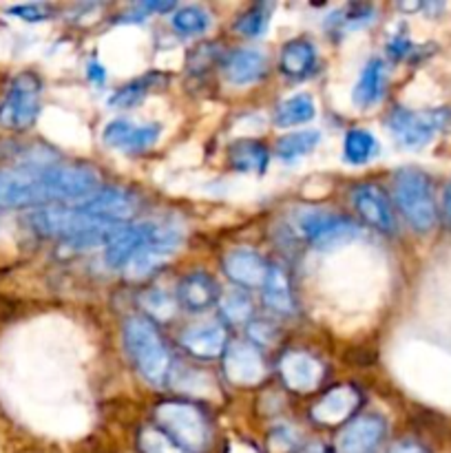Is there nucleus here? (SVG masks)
I'll return each instance as SVG.
<instances>
[{
	"instance_id": "nucleus-34",
	"label": "nucleus",
	"mask_w": 451,
	"mask_h": 453,
	"mask_svg": "<svg viewBox=\"0 0 451 453\" xmlns=\"http://www.w3.org/2000/svg\"><path fill=\"white\" fill-rule=\"evenodd\" d=\"M137 447H140V453H190L181 445H177L159 427L140 429V434H137Z\"/></svg>"
},
{
	"instance_id": "nucleus-7",
	"label": "nucleus",
	"mask_w": 451,
	"mask_h": 453,
	"mask_svg": "<svg viewBox=\"0 0 451 453\" xmlns=\"http://www.w3.org/2000/svg\"><path fill=\"white\" fill-rule=\"evenodd\" d=\"M155 427L171 436L190 453H199L208 445V423L202 411L190 403H162L155 407Z\"/></svg>"
},
{
	"instance_id": "nucleus-16",
	"label": "nucleus",
	"mask_w": 451,
	"mask_h": 453,
	"mask_svg": "<svg viewBox=\"0 0 451 453\" xmlns=\"http://www.w3.org/2000/svg\"><path fill=\"white\" fill-rule=\"evenodd\" d=\"M180 343L190 357L202 358V361H215V358L224 357L228 349V334L219 323H197L181 332Z\"/></svg>"
},
{
	"instance_id": "nucleus-36",
	"label": "nucleus",
	"mask_w": 451,
	"mask_h": 453,
	"mask_svg": "<svg viewBox=\"0 0 451 453\" xmlns=\"http://www.w3.org/2000/svg\"><path fill=\"white\" fill-rule=\"evenodd\" d=\"M387 53L394 60H409L418 53V47L411 42V38L407 34H394L387 42Z\"/></svg>"
},
{
	"instance_id": "nucleus-9",
	"label": "nucleus",
	"mask_w": 451,
	"mask_h": 453,
	"mask_svg": "<svg viewBox=\"0 0 451 453\" xmlns=\"http://www.w3.org/2000/svg\"><path fill=\"white\" fill-rule=\"evenodd\" d=\"M299 233L317 250L349 246L361 234V226L345 215L330 211H310L299 217Z\"/></svg>"
},
{
	"instance_id": "nucleus-31",
	"label": "nucleus",
	"mask_w": 451,
	"mask_h": 453,
	"mask_svg": "<svg viewBox=\"0 0 451 453\" xmlns=\"http://www.w3.org/2000/svg\"><path fill=\"white\" fill-rule=\"evenodd\" d=\"M270 20H272V4L268 3H256L250 4L246 12L239 13L234 20V31L246 38H261L268 31Z\"/></svg>"
},
{
	"instance_id": "nucleus-2",
	"label": "nucleus",
	"mask_w": 451,
	"mask_h": 453,
	"mask_svg": "<svg viewBox=\"0 0 451 453\" xmlns=\"http://www.w3.org/2000/svg\"><path fill=\"white\" fill-rule=\"evenodd\" d=\"M27 224H29L31 233L38 234V237L60 239L62 243L88 237V234H113L124 226L97 219V217L87 215L71 203L69 206L56 203V206L38 208V211L27 215Z\"/></svg>"
},
{
	"instance_id": "nucleus-43",
	"label": "nucleus",
	"mask_w": 451,
	"mask_h": 453,
	"mask_svg": "<svg viewBox=\"0 0 451 453\" xmlns=\"http://www.w3.org/2000/svg\"><path fill=\"white\" fill-rule=\"evenodd\" d=\"M299 453H330V449L323 442H308V445L301 447Z\"/></svg>"
},
{
	"instance_id": "nucleus-25",
	"label": "nucleus",
	"mask_w": 451,
	"mask_h": 453,
	"mask_svg": "<svg viewBox=\"0 0 451 453\" xmlns=\"http://www.w3.org/2000/svg\"><path fill=\"white\" fill-rule=\"evenodd\" d=\"M374 18H376L374 4L349 3V4H343V7L334 9V12L325 18V31L332 35L352 34V31L371 25Z\"/></svg>"
},
{
	"instance_id": "nucleus-17",
	"label": "nucleus",
	"mask_w": 451,
	"mask_h": 453,
	"mask_svg": "<svg viewBox=\"0 0 451 453\" xmlns=\"http://www.w3.org/2000/svg\"><path fill=\"white\" fill-rule=\"evenodd\" d=\"M358 405H361L358 389L349 388V385H340V388H334L327 394H323L317 405L312 407L310 416H312L314 423L332 427V425L348 423L354 411L358 410Z\"/></svg>"
},
{
	"instance_id": "nucleus-33",
	"label": "nucleus",
	"mask_w": 451,
	"mask_h": 453,
	"mask_svg": "<svg viewBox=\"0 0 451 453\" xmlns=\"http://www.w3.org/2000/svg\"><path fill=\"white\" fill-rule=\"evenodd\" d=\"M219 312L226 323H248L252 319V301L243 290H230L224 296H219Z\"/></svg>"
},
{
	"instance_id": "nucleus-35",
	"label": "nucleus",
	"mask_w": 451,
	"mask_h": 453,
	"mask_svg": "<svg viewBox=\"0 0 451 453\" xmlns=\"http://www.w3.org/2000/svg\"><path fill=\"white\" fill-rule=\"evenodd\" d=\"M141 308H144V312L149 314L150 319H155V321H168V319L175 314V303L177 301L172 299L171 295H166L164 290H149L141 295Z\"/></svg>"
},
{
	"instance_id": "nucleus-22",
	"label": "nucleus",
	"mask_w": 451,
	"mask_h": 453,
	"mask_svg": "<svg viewBox=\"0 0 451 453\" xmlns=\"http://www.w3.org/2000/svg\"><path fill=\"white\" fill-rule=\"evenodd\" d=\"M175 301L188 312H203L219 301V288L208 273H190L177 286Z\"/></svg>"
},
{
	"instance_id": "nucleus-14",
	"label": "nucleus",
	"mask_w": 451,
	"mask_h": 453,
	"mask_svg": "<svg viewBox=\"0 0 451 453\" xmlns=\"http://www.w3.org/2000/svg\"><path fill=\"white\" fill-rule=\"evenodd\" d=\"M224 374L237 388H255L265 379V363L250 343H233L224 354Z\"/></svg>"
},
{
	"instance_id": "nucleus-12",
	"label": "nucleus",
	"mask_w": 451,
	"mask_h": 453,
	"mask_svg": "<svg viewBox=\"0 0 451 453\" xmlns=\"http://www.w3.org/2000/svg\"><path fill=\"white\" fill-rule=\"evenodd\" d=\"M71 206L80 208L82 212L97 217V219L122 224L135 211V197L128 190L118 188V186H104V188L93 190L91 195L71 203Z\"/></svg>"
},
{
	"instance_id": "nucleus-15",
	"label": "nucleus",
	"mask_w": 451,
	"mask_h": 453,
	"mask_svg": "<svg viewBox=\"0 0 451 453\" xmlns=\"http://www.w3.org/2000/svg\"><path fill=\"white\" fill-rule=\"evenodd\" d=\"M279 374L287 389L299 394L314 392L325 376V367L308 352H286L279 361Z\"/></svg>"
},
{
	"instance_id": "nucleus-3",
	"label": "nucleus",
	"mask_w": 451,
	"mask_h": 453,
	"mask_svg": "<svg viewBox=\"0 0 451 453\" xmlns=\"http://www.w3.org/2000/svg\"><path fill=\"white\" fill-rule=\"evenodd\" d=\"M124 345L141 379L164 385L171 376V354L150 319L131 317L124 323Z\"/></svg>"
},
{
	"instance_id": "nucleus-40",
	"label": "nucleus",
	"mask_w": 451,
	"mask_h": 453,
	"mask_svg": "<svg viewBox=\"0 0 451 453\" xmlns=\"http://www.w3.org/2000/svg\"><path fill=\"white\" fill-rule=\"evenodd\" d=\"M389 453H432V451L416 441H401L392 447V451Z\"/></svg>"
},
{
	"instance_id": "nucleus-28",
	"label": "nucleus",
	"mask_w": 451,
	"mask_h": 453,
	"mask_svg": "<svg viewBox=\"0 0 451 453\" xmlns=\"http://www.w3.org/2000/svg\"><path fill=\"white\" fill-rule=\"evenodd\" d=\"M159 84H164V75L159 71H149V73L131 80L124 87H119L118 91L111 93L109 106L111 109H133Z\"/></svg>"
},
{
	"instance_id": "nucleus-39",
	"label": "nucleus",
	"mask_w": 451,
	"mask_h": 453,
	"mask_svg": "<svg viewBox=\"0 0 451 453\" xmlns=\"http://www.w3.org/2000/svg\"><path fill=\"white\" fill-rule=\"evenodd\" d=\"M250 336H252V341H255V343L272 345L274 341H277V330H274L270 323H252Z\"/></svg>"
},
{
	"instance_id": "nucleus-26",
	"label": "nucleus",
	"mask_w": 451,
	"mask_h": 453,
	"mask_svg": "<svg viewBox=\"0 0 451 453\" xmlns=\"http://www.w3.org/2000/svg\"><path fill=\"white\" fill-rule=\"evenodd\" d=\"M264 290L265 305L277 314H290L294 310V295H292V283L286 270L281 265H268V274L261 286Z\"/></svg>"
},
{
	"instance_id": "nucleus-4",
	"label": "nucleus",
	"mask_w": 451,
	"mask_h": 453,
	"mask_svg": "<svg viewBox=\"0 0 451 453\" xmlns=\"http://www.w3.org/2000/svg\"><path fill=\"white\" fill-rule=\"evenodd\" d=\"M394 199H396L398 211L416 233L433 230L438 221V206L427 173L411 166L394 173Z\"/></svg>"
},
{
	"instance_id": "nucleus-41",
	"label": "nucleus",
	"mask_w": 451,
	"mask_h": 453,
	"mask_svg": "<svg viewBox=\"0 0 451 453\" xmlns=\"http://www.w3.org/2000/svg\"><path fill=\"white\" fill-rule=\"evenodd\" d=\"M442 219H445V226L451 230V181L447 184L445 193H442Z\"/></svg>"
},
{
	"instance_id": "nucleus-18",
	"label": "nucleus",
	"mask_w": 451,
	"mask_h": 453,
	"mask_svg": "<svg viewBox=\"0 0 451 453\" xmlns=\"http://www.w3.org/2000/svg\"><path fill=\"white\" fill-rule=\"evenodd\" d=\"M224 273L226 277L239 288H261L268 274V264L264 257L252 248H233L224 257Z\"/></svg>"
},
{
	"instance_id": "nucleus-38",
	"label": "nucleus",
	"mask_w": 451,
	"mask_h": 453,
	"mask_svg": "<svg viewBox=\"0 0 451 453\" xmlns=\"http://www.w3.org/2000/svg\"><path fill=\"white\" fill-rule=\"evenodd\" d=\"M9 12L27 22H40L47 20V18L51 16V9H49L47 4H18V7H11Z\"/></svg>"
},
{
	"instance_id": "nucleus-5",
	"label": "nucleus",
	"mask_w": 451,
	"mask_h": 453,
	"mask_svg": "<svg viewBox=\"0 0 451 453\" xmlns=\"http://www.w3.org/2000/svg\"><path fill=\"white\" fill-rule=\"evenodd\" d=\"M42 80L34 71H20L13 75L0 96V128L11 133L34 127L40 115Z\"/></svg>"
},
{
	"instance_id": "nucleus-11",
	"label": "nucleus",
	"mask_w": 451,
	"mask_h": 453,
	"mask_svg": "<svg viewBox=\"0 0 451 453\" xmlns=\"http://www.w3.org/2000/svg\"><path fill=\"white\" fill-rule=\"evenodd\" d=\"M354 211L358 212L367 226L383 234L396 233V217H394L385 190L376 184H356L352 188Z\"/></svg>"
},
{
	"instance_id": "nucleus-44",
	"label": "nucleus",
	"mask_w": 451,
	"mask_h": 453,
	"mask_svg": "<svg viewBox=\"0 0 451 453\" xmlns=\"http://www.w3.org/2000/svg\"><path fill=\"white\" fill-rule=\"evenodd\" d=\"M228 453H256V449H255V447L246 445V442H239V445L230 447Z\"/></svg>"
},
{
	"instance_id": "nucleus-13",
	"label": "nucleus",
	"mask_w": 451,
	"mask_h": 453,
	"mask_svg": "<svg viewBox=\"0 0 451 453\" xmlns=\"http://www.w3.org/2000/svg\"><path fill=\"white\" fill-rule=\"evenodd\" d=\"M387 436V423L378 414L349 420L336 438V453H374Z\"/></svg>"
},
{
	"instance_id": "nucleus-24",
	"label": "nucleus",
	"mask_w": 451,
	"mask_h": 453,
	"mask_svg": "<svg viewBox=\"0 0 451 453\" xmlns=\"http://www.w3.org/2000/svg\"><path fill=\"white\" fill-rule=\"evenodd\" d=\"M228 164L243 175H264L268 171L270 153L259 140H234L228 146Z\"/></svg>"
},
{
	"instance_id": "nucleus-21",
	"label": "nucleus",
	"mask_w": 451,
	"mask_h": 453,
	"mask_svg": "<svg viewBox=\"0 0 451 453\" xmlns=\"http://www.w3.org/2000/svg\"><path fill=\"white\" fill-rule=\"evenodd\" d=\"M318 51L310 38H292L283 44L279 58V71L290 80H305L317 71Z\"/></svg>"
},
{
	"instance_id": "nucleus-6",
	"label": "nucleus",
	"mask_w": 451,
	"mask_h": 453,
	"mask_svg": "<svg viewBox=\"0 0 451 453\" xmlns=\"http://www.w3.org/2000/svg\"><path fill=\"white\" fill-rule=\"evenodd\" d=\"M451 122V111L440 109H407L394 106L387 113V131L396 140L398 146L409 150H418L427 146L440 131H445Z\"/></svg>"
},
{
	"instance_id": "nucleus-30",
	"label": "nucleus",
	"mask_w": 451,
	"mask_h": 453,
	"mask_svg": "<svg viewBox=\"0 0 451 453\" xmlns=\"http://www.w3.org/2000/svg\"><path fill=\"white\" fill-rule=\"evenodd\" d=\"M380 144L376 135L367 128H352L345 133L343 140V159L352 166H363L370 164L378 155Z\"/></svg>"
},
{
	"instance_id": "nucleus-37",
	"label": "nucleus",
	"mask_w": 451,
	"mask_h": 453,
	"mask_svg": "<svg viewBox=\"0 0 451 453\" xmlns=\"http://www.w3.org/2000/svg\"><path fill=\"white\" fill-rule=\"evenodd\" d=\"M270 449L274 453H286L296 449V434L290 427H277L270 434Z\"/></svg>"
},
{
	"instance_id": "nucleus-8",
	"label": "nucleus",
	"mask_w": 451,
	"mask_h": 453,
	"mask_svg": "<svg viewBox=\"0 0 451 453\" xmlns=\"http://www.w3.org/2000/svg\"><path fill=\"white\" fill-rule=\"evenodd\" d=\"M181 239H184V233H181L175 221H153V230H150L149 239L135 252V257L128 261L126 277L133 279V281H140V279L157 273L180 250Z\"/></svg>"
},
{
	"instance_id": "nucleus-19",
	"label": "nucleus",
	"mask_w": 451,
	"mask_h": 453,
	"mask_svg": "<svg viewBox=\"0 0 451 453\" xmlns=\"http://www.w3.org/2000/svg\"><path fill=\"white\" fill-rule=\"evenodd\" d=\"M153 230V221H137V224L122 226L109 243L104 246V259L111 268H126L128 261L135 257V252L144 246Z\"/></svg>"
},
{
	"instance_id": "nucleus-20",
	"label": "nucleus",
	"mask_w": 451,
	"mask_h": 453,
	"mask_svg": "<svg viewBox=\"0 0 451 453\" xmlns=\"http://www.w3.org/2000/svg\"><path fill=\"white\" fill-rule=\"evenodd\" d=\"M268 73V58L259 49H234L224 60V78L233 87H248Z\"/></svg>"
},
{
	"instance_id": "nucleus-1",
	"label": "nucleus",
	"mask_w": 451,
	"mask_h": 453,
	"mask_svg": "<svg viewBox=\"0 0 451 453\" xmlns=\"http://www.w3.org/2000/svg\"><path fill=\"white\" fill-rule=\"evenodd\" d=\"M100 175L84 164L25 162L0 168V211L75 203L97 190Z\"/></svg>"
},
{
	"instance_id": "nucleus-27",
	"label": "nucleus",
	"mask_w": 451,
	"mask_h": 453,
	"mask_svg": "<svg viewBox=\"0 0 451 453\" xmlns=\"http://www.w3.org/2000/svg\"><path fill=\"white\" fill-rule=\"evenodd\" d=\"M314 118H317V102L310 93H294V96L279 102V106L274 109V124L281 128L308 124Z\"/></svg>"
},
{
	"instance_id": "nucleus-42",
	"label": "nucleus",
	"mask_w": 451,
	"mask_h": 453,
	"mask_svg": "<svg viewBox=\"0 0 451 453\" xmlns=\"http://www.w3.org/2000/svg\"><path fill=\"white\" fill-rule=\"evenodd\" d=\"M87 75H88V78H91L96 84H102V82H104V78H106L104 66H102L100 62L91 60V62H88V66H87Z\"/></svg>"
},
{
	"instance_id": "nucleus-10",
	"label": "nucleus",
	"mask_w": 451,
	"mask_h": 453,
	"mask_svg": "<svg viewBox=\"0 0 451 453\" xmlns=\"http://www.w3.org/2000/svg\"><path fill=\"white\" fill-rule=\"evenodd\" d=\"M162 135V124L157 122H131V119H113L102 131L106 146L122 153H141L150 149Z\"/></svg>"
},
{
	"instance_id": "nucleus-23",
	"label": "nucleus",
	"mask_w": 451,
	"mask_h": 453,
	"mask_svg": "<svg viewBox=\"0 0 451 453\" xmlns=\"http://www.w3.org/2000/svg\"><path fill=\"white\" fill-rule=\"evenodd\" d=\"M387 88V65L380 58H370L354 84L352 100L358 109H371L378 104Z\"/></svg>"
},
{
	"instance_id": "nucleus-29",
	"label": "nucleus",
	"mask_w": 451,
	"mask_h": 453,
	"mask_svg": "<svg viewBox=\"0 0 451 453\" xmlns=\"http://www.w3.org/2000/svg\"><path fill=\"white\" fill-rule=\"evenodd\" d=\"M321 142V131L317 128H305V131H294L287 133V135L279 137L277 144H274V153L281 162L292 164L296 159L305 157V155L312 153L314 149Z\"/></svg>"
},
{
	"instance_id": "nucleus-32",
	"label": "nucleus",
	"mask_w": 451,
	"mask_h": 453,
	"mask_svg": "<svg viewBox=\"0 0 451 453\" xmlns=\"http://www.w3.org/2000/svg\"><path fill=\"white\" fill-rule=\"evenodd\" d=\"M171 25L181 35H202L210 29L212 20L206 9L197 7V4H186L172 13Z\"/></svg>"
}]
</instances>
